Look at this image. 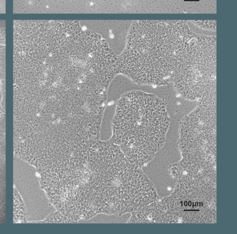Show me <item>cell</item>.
<instances>
[{
    "instance_id": "1",
    "label": "cell",
    "mask_w": 237,
    "mask_h": 234,
    "mask_svg": "<svg viewBox=\"0 0 237 234\" xmlns=\"http://www.w3.org/2000/svg\"><path fill=\"white\" fill-rule=\"evenodd\" d=\"M115 125L137 144L159 145L170 124L165 105L155 95L140 91L126 94L117 105ZM131 141V142H132Z\"/></svg>"
},
{
    "instance_id": "2",
    "label": "cell",
    "mask_w": 237,
    "mask_h": 234,
    "mask_svg": "<svg viewBox=\"0 0 237 234\" xmlns=\"http://www.w3.org/2000/svg\"><path fill=\"white\" fill-rule=\"evenodd\" d=\"M171 80L177 91L188 99H200L215 91V50L187 48L173 73Z\"/></svg>"
},
{
    "instance_id": "3",
    "label": "cell",
    "mask_w": 237,
    "mask_h": 234,
    "mask_svg": "<svg viewBox=\"0 0 237 234\" xmlns=\"http://www.w3.org/2000/svg\"><path fill=\"white\" fill-rule=\"evenodd\" d=\"M28 210L20 194L13 187V223H28Z\"/></svg>"
},
{
    "instance_id": "4",
    "label": "cell",
    "mask_w": 237,
    "mask_h": 234,
    "mask_svg": "<svg viewBox=\"0 0 237 234\" xmlns=\"http://www.w3.org/2000/svg\"><path fill=\"white\" fill-rule=\"evenodd\" d=\"M6 141H0V186L5 185L6 171Z\"/></svg>"
},
{
    "instance_id": "5",
    "label": "cell",
    "mask_w": 237,
    "mask_h": 234,
    "mask_svg": "<svg viewBox=\"0 0 237 234\" xmlns=\"http://www.w3.org/2000/svg\"><path fill=\"white\" fill-rule=\"evenodd\" d=\"M5 185L0 186V223L5 222L6 201H5Z\"/></svg>"
},
{
    "instance_id": "6",
    "label": "cell",
    "mask_w": 237,
    "mask_h": 234,
    "mask_svg": "<svg viewBox=\"0 0 237 234\" xmlns=\"http://www.w3.org/2000/svg\"><path fill=\"white\" fill-rule=\"evenodd\" d=\"M6 57L5 49H0V80L6 78Z\"/></svg>"
},
{
    "instance_id": "7",
    "label": "cell",
    "mask_w": 237,
    "mask_h": 234,
    "mask_svg": "<svg viewBox=\"0 0 237 234\" xmlns=\"http://www.w3.org/2000/svg\"><path fill=\"white\" fill-rule=\"evenodd\" d=\"M6 115L0 110V141L6 140Z\"/></svg>"
},
{
    "instance_id": "8",
    "label": "cell",
    "mask_w": 237,
    "mask_h": 234,
    "mask_svg": "<svg viewBox=\"0 0 237 234\" xmlns=\"http://www.w3.org/2000/svg\"><path fill=\"white\" fill-rule=\"evenodd\" d=\"M0 90L1 92L2 99L0 106L3 110H6V78L0 80Z\"/></svg>"
}]
</instances>
